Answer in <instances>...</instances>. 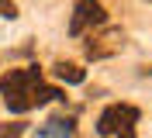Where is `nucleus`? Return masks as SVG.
Instances as JSON below:
<instances>
[{
    "label": "nucleus",
    "mask_w": 152,
    "mask_h": 138,
    "mask_svg": "<svg viewBox=\"0 0 152 138\" xmlns=\"http://www.w3.org/2000/svg\"><path fill=\"white\" fill-rule=\"evenodd\" d=\"M135 124H138V107L132 104H111L97 118L100 135H118V138H135Z\"/></svg>",
    "instance_id": "1"
},
{
    "label": "nucleus",
    "mask_w": 152,
    "mask_h": 138,
    "mask_svg": "<svg viewBox=\"0 0 152 138\" xmlns=\"http://www.w3.org/2000/svg\"><path fill=\"white\" fill-rule=\"evenodd\" d=\"M107 10L100 0H76L73 4V18H69V35H83L90 28H104Z\"/></svg>",
    "instance_id": "2"
},
{
    "label": "nucleus",
    "mask_w": 152,
    "mask_h": 138,
    "mask_svg": "<svg viewBox=\"0 0 152 138\" xmlns=\"http://www.w3.org/2000/svg\"><path fill=\"white\" fill-rule=\"evenodd\" d=\"M42 83V69L38 66H24V69H10L4 80H0V93L10 97V93H31Z\"/></svg>",
    "instance_id": "3"
},
{
    "label": "nucleus",
    "mask_w": 152,
    "mask_h": 138,
    "mask_svg": "<svg viewBox=\"0 0 152 138\" xmlns=\"http://www.w3.org/2000/svg\"><path fill=\"white\" fill-rule=\"evenodd\" d=\"M121 45H124V35L118 31V28H111V31H104L100 38L90 35V42H86V55H90V59H107V55H114Z\"/></svg>",
    "instance_id": "4"
},
{
    "label": "nucleus",
    "mask_w": 152,
    "mask_h": 138,
    "mask_svg": "<svg viewBox=\"0 0 152 138\" xmlns=\"http://www.w3.org/2000/svg\"><path fill=\"white\" fill-rule=\"evenodd\" d=\"M76 131V121L73 118H48L42 128H38L35 138H69Z\"/></svg>",
    "instance_id": "5"
},
{
    "label": "nucleus",
    "mask_w": 152,
    "mask_h": 138,
    "mask_svg": "<svg viewBox=\"0 0 152 138\" xmlns=\"http://www.w3.org/2000/svg\"><path fill=\"white\" fill-rule=\"evenodd\" d=\"M52 73H56V80H62V83H83L86 80L83 66H76V62H56Z\"/></svg>",
    "instance_id": "6"
},
{
    "label": "nucleus",
    "mask_w": 152,
    "mask_h": 138,
    "mask_svg": "<svg viewBox=\"0 0 152 138\" xmlns=\"http://www.w3.org/2000/svg\"><path fill=\"white\" fill-rule=\"evenodd\" d=\"M62 93L56 90V86H45V83H38L35 86V93H31V100H35V107H42V104H48V100H59Z\"/></svg>",
    "instance_id": "7"
},
{
    "label": "nucleus",
    "mask_w": 152,
    "mask_h": 138,
    "mask_svg": "<svg viewBox=\"0 0 152 138\" xmlns=\"http://www.w3.org/2000/svg\"><path fill=\"white\" fill-rule=\"evenodd\" d=\"M24 121H4L0 124V138H24Z\"/></svg>",
    "instance_id": "8"
},
{
    "label": "nucleus",
    "mask_w": 152,
    "mask_h": 138,
    "mask_svg": "<svg viewBox=\"0 0 152 138\" xmlns=\"http://www.w3.org/2000/svg\"><path fill=\"white\" fill-rule=\"evenodd\" d=\"M0 18L14 21V18H18V4H14V0H0Z\"/></svg>",
    "instance_id": "9"
}]
</instances>
